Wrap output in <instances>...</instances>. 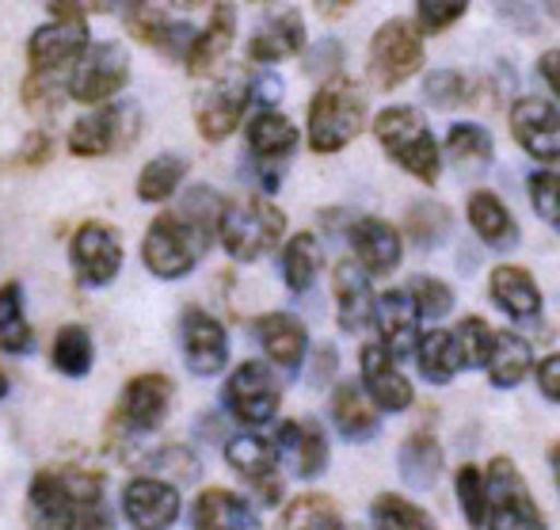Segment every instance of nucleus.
I'll use <instances>...</instances> for the list:
<instances>
[{
    "instance_id": "nucleus-4",
    "label": "nucleus",
    "mask_w": 560,
    "mask_h": 530,
    "mask_svg": "<svg viewBox=\"0 0 560 530\" xmlns=\"http://www.w3.org/2000/svg\"><path fill=\"white\" fill-rule=\"evenodd\" d=\"M50 12L54 20L43 23L27 43L31 77H69L73 81L77 66L92 50L89 20H84L81 4H50Z\"/></svg>"
},
{
    "instance_id": "nucleus-29",
    "label": "nucleus",
    "mask_w": 560,
    "mask_h": 530,
    "mask_svg": "<svg viewBox=\"0 0 560 530\" xmlns=\"http://www.w3.org/2000/svg\"><path fill=\"white\" fill-rule=\"evenodd\" d=\"M469 226H472V233L495 252H511L518 244V221L511 218V210L503 207V199L492 192L469 195Z\"/></svg>"
},
{
    "instance_id": "nucleus-51",
    "label": "nucleus",
    "mask_w": 560,
    "mask_h": 530,
    "mask_svg": "<svg viewBox=\"0 0 560 530\" xmlns=\"http://www.w3.org/2000/svg\"><path fill=\"white\" fill-rule=\"evenodd\" d=\"M252 100H256L264 111H275V104L282 100V81L271 73V69H264L259 77H252Z\"/></svg>"
},
{
    "instance_id": "nucleus-46",
    "label": "nucleus",
    "mask_w": 560,
    "mask_h": 530,
    "mask_svg": "<svg viewBox=\"0 0 560 530\" xmlns=\"http://www.w3.org/2000/svg\"><path fill=\"white\" fill-rule=\"evenodd\" d=\"M423 96L435 107H457V104H477V81H469L457 69H439L423 81Z\"/></svg>"
},
{
    "instance_id": "nucleus-56",
    "label": "nucleus",
    "mask_w": 560,
    "mask_h": 530,
    "mask_svg": "<svg viewBox=\"0 0 560 530\" xmlns=\"http://www.w3.org/2000/svg\"><path fill=\"white\" fill-rule=\"evenodd\" d=\"M320 8H325V15H339V12H347L351 4H320Z\"/></svg>"
},
{
    "instance_id": "nucleus-47",
    "label": "nucleus",
    "mask_w": 560,
    "mask_h": 530,
    "mask_svg": "<svg viewBox=\"0 0 560 530\" xmlns=\"http://www.w3.org/2000/svg\"><path fill=\"white\" fill-rule=\"evenodd\" d=\"M457 339V352H462V362L465 367H488L495 355V332L488 329L480 318H465L462 324H457L454 332Z\"/></svg>"
},
{
    "instance_id": "nucleus-10",
    "label": "nucleus",
    "mask_w": 560,
    "mask_h": 530,
    "mask_svg": "<svg viewBox=\"0 0 560 530\" xmlns=\"http://www.w3.org/2000/svg\"><path fill=\"white\" fill-rule=\"evenodd\" d=\"M176 401V382L168 375H138L122 385V398H118V435L122 439H141V435L156 431L168 420V408Z\"/></svg>"
},
{
    "instance_id": "nucleus-43",
    "label": "nucleus",
    "mask_w": 560,
    "mask_h": 530,
    "mask_svg": "<svg viewBox=\"0 0 560 530\" xmlns=\"http://www.w3.org/2000/svg\"><path fill=\"white\" fill-rule=\"evenodd\" d=\"M370 516H374V530H435L428 511L416 508V504L405 500V496H393V493L377 496Z\"/></svg>"
},
{
    "instance_id": "nucleus-12",
    "label": "nucleus",
    "mask_w": 560,
    "mask_h": 530,
    "mask_svg": "<svg viewBox=\"0 0 560 530\" xmlns=\"http://www.w3.org/2000/svg\"><path fill=\"white\" fill-rule=\"evenodd\" d=\"M130 81V54L122 43H96L69 81V96L77 104H115V96Z\"/></svg>"
},
{
    "instance_id": "nucleus-49",
    "label": "nucleus",
    "mask_w": 560,
    "mask_h": 530,
    "mask_svg": "<svg viewBox=\"0 0 560 530\" xmlns=\"http://www.w3.org/2000/svg\"><path fill=\"white\" fill-rule=\"evenodd\" d=\"M530 203L553 229H560V172L541 169L530 176Z\"/></svg>"
},
{
    "instance_id": "nucleus-37",
    "label": "nucleus",
    "mask_w": 560,
    "mask_h": 530,
    "mask_svg": "<svg viewBox=\"0 0 560 530\" xmlns=\"http://www.w3.org/2000/svg\"><path fill=\"white\" fill-rule=\"evenodd\" d=\"M31 347H35V336H31L27 313H23V287L4 283L0 287V352L27 355Z\"/></svg>"
},
{
    "instance_id": "nucleus-30",
    "label": "nucleus",
    "mask_w": 560,
    "mask_h": 530,
    "mask_svg": "<svg viewBox=\"0 0 560 530\" xmlns=\"http://www.w3.org/2000/svg\"><path fill=\"white\" fill-rule=\"evenodd\" d=\"M332 420H336L339 435H343L347 442L374 439L377 427H382L377 405L366 398V390H362V385H354V382L336 385V393H332Z\"/></svg>"
},
{
    "instance_id": "nucleus-40",
    "label": "nucleus",
    "mask_w": 560,
    "mask_h": 530,
    "mask_svg": "<svg viewBox=\"0 0 560 530\" xmlns=\"http://www.w3.org/2000/svg\"><path fill=\"white\" fill-rule=\"evenodd\" d=\"M187 180V161L176 153H161L141 169L138 176V199L141 203H164L179 192V184Z\"/></svg>"
},
{
    "instance_id": "nucleus-39",
    "label": "nucleus",
    "mask_w": 560,
    "mask_h": 530,
    "mask_svg": "<svg viewBox=\"0 0 560 530\" xmlns=\"http://www.w3.org/2000/svg\"><path fill=\"white\" fill-rule=\"evenodd\" d=\"M446 153L462 172H485L492 161V134L477 123H457L446 134Z\"/></svg>"
},
{
    "instance_id": "nucleus-38",
    "label": "nucleus",
    "mask_w": 560,
    "mask_h": 530,
    "mask_svg": "<svg viewBox=\"0 0 560 530\" xmlns=\"http://www.w3.org/2000/svg\"><path fill=\"white\" fill-rule=\"evenodd\" d=\"M275 530H347L343 527V516L328 496L320 493H310V496H298L282 508L279 523Z\"/></svg>"
},
{
    "instance_id": "nucleus-54",
    "label": "nucleus",
    "mask_w": 560,
    "mask_h": 530,
    "mask_svg": "<svg viewBox=\"0 0 560 530\" xmlns=\"http://www.w3.org/2000/svg\"><path fill=\"white\" fill-rule=\"evenodd\" d=\"M538 69H541V77H546V84L560 96V50H549V54H541V61H538Z\"/></svg>"
},
{
    "instance_id": "nucleus-27",
    "label": "nucleus",
    "mask_w": 560,
    "mask_h": 530,
    "mask_svg": "<svg viewBox=\"0 0 560 530\" xmlns=\"http://www.w3.org/2000/svg\"><path fill=\"white\" fill-rule=\"evenodd\" d=\"M492 302L515 321H538L541 318V290L526 267L500 264L492 272Z\"/></svg>"
},
{
    "instance_id": "nucleus-48",
    "label": "nucleus",
    "mask_w": 560,
    "mask_h": 530,
    "mask_svg": "<svg viewBox=\"0 0 560 530\" xmlns=\"http://www.w3.org/2000/svg\"><path fill=\"white\" fill-rule=\"evenodd\" d=\"M408 295H412L420 318L439 321V318H446V313L454 310V290H450L443 279H431V275H412V283H408Z\"/></svg>"
},
{
    "instance_id": "nucleus-34",
    "label": "nucleus",
    "mask_w": 560,
    "mask_h": 530,
    "mask_svg": "<svg viewBox=\"0 0 560 530\" xmlns=\"http://www.w3.org/2000/svg\"><path fill=\"white\" fill-rule=\"evenodd\" d=\"M530 367H534V347L511 329L495 332V355L488 362V382L500 385V390H515L530 375Z\"/></svg>"
},
{
    "instance_id": "nucleus-11",
    "label": "nucleus",
    "mask_w": 560,
    "mask_h": 530,
    "mask_svg": "<svg viewBox=\"0 0 560 530\" xmlns=\"http://www.w3.org/2000/svg\"><path fill=\"white\" fill-rule=\"evenodd\" d=\"M279 398H282L279 378H275V370L259 359L241 362V367L229 375V382L222 390L225 408L248 427L275 420V413H279Z\"/></svg>"
},
{
    "instance_id": "nucleus-14",
    "label": "nucleus",
    "mask_w": 560,
    "mask_h": 530,
    "mask_svg": "<svg viewBox=\"0 0 560 530\" xmlns=\"http://www.w3.org/2000/svg\"><path fill=\"white\" fill-rule=\"evenodd\" d=\"M69 264L81 287H107L122 272V241L104 221H84L69 241Z\"/></svg>"
},
{
    "instance_id": "nucleus-13",
    "label": "nucleus",
    "mask_w": 560,
    "mask_h": 530,
    "mask_svg": "<svg viewBox=\"0 0 560 530\" xmlns=\"http://www.w3.org/2000/svg\"><path fill=\"white\" fill-rule=\"evenodd\" d=\"M252 104V77L233 69L218 77L199 100H195V126L207 141H225L241 126L244 107Z\"/></svg>"
},
{
    "instance_id": "nucleus-36",
    "label": "nucleus",
    "mask_w": 560,
    "mask_h": 530,
    "mask_svg": "<svg viewBox=\"0 0 560 530\" xmlns=\"http://www.w3.org/2000/svg\"><path fill=\"white\" fill-rule=\"evenodd\" d=\"M416 362H420V375L428 378L431 385H446L450 378L457 375V367H462V352H457V339L454 332H428V336L420 339V347H416Z\"/></svg>"
},
{
    "instance_id": "nucleus-20",
    "label": "nucleus",
    "mask_w": 560,
    "mask_h": 530,
    "mask_svg": "<svg viewBox=\"0 0 560 530\" xmlns=\"http://www.w3.org/2000/svg\"><path fill=\"white\" fill-rule=\"evenodd\" d=\"M126 23H130V31L145 46H156V50H164L168 58H184V61L191 58L195 38H199V31H195L191 23L172 20V15L156 4H126Z\"/></svg>"
},
{
    "instance_id": "nucleus-35",
    "label": "nucleus",
    "mask_w": 560,
    "mask_h": 530,
    "mask_svg": "<svg viewBox=\"0 0 560 530\" xmlns=\"http://www.w3.org/2000/svg\"><path fill=\"white\" fill-rule=\"evenodd\" d=\"M92 359H96L92 332L84 329V324H61L58 336H54V347H50L54 370L66 378H84L92 370Z\"/></svg>"
},
{
    "instance_id": "nucleus-50",
    "label": "nucleus",
    "mask_w": 560,
    "mask_h": 530,
    "mask_svg": "<svg viewBox=\"0 0 560 530\" xmlns=\"http://www.w3.org/2000/svg\"><path fill=\"white\" fill-rule=\"evenodd\" d=\"M465 12H469L465 0H420V4H416V20H420V31H428V35L446 31L450 23H457Z\"/></svg>"
},
{
    "instance_id": "nucleus-15",
    "label": "nucleus",
    "mask_w": 560,
    "mask_h": 530,
    "mask_svg": "<svg viewBox=\"0 0 560 530\" xmlns=\"http://www.w3.org/2000/svg\"><path fill=\"white\" fill-rule=\"evenodd\" d=\"M225 462L236 477H244L259 493L264 504L282 500V477H279V447L264 435H233L225 442Z\"/></svg>"
},
{
    "instance_id": "nucleus-57",
    "label": "nucleus",
    "mask_w": 560,
    "mask_h": 530,
    "mask_svg": "<svg viewBox=\"0 0 560 530\" xmlns=\"http://www.w3.org/2000/svg\"><path fill=\"white\" fill-rule=\"evenodd\" d=\"M8 390H12V382H8V375H4V370H0V401L8 398Z\"/></svg>"
},
{
    "instance_id": "nucleus-6",
    "label": "nucleus",
    "mask_w": 560,
    "mask_h": 530,
    "mask_svg": "<svg viewBox=\"0 0 560 530\" xmlns=\"http://www.w3.org/2000/svg\"><path fill=\"white\" fill-rule=\"evenodd\" d=\"M362 126H366V100L359 84L347 77L320 84L310 104V146L317 153H339L347 141L359 138Z\"/></svg>"
},
{
    "instance_id": "nucleus-52",
    "label": "nucleus",
    "mask_w": 560,
    "mask_h": 530,
    "mask_svg": "<svg viewBox=\"0 0 560 530\" xmlns=\"http://www.w3.org/2000/svg\"><path fill=\"white\" fill-rule=\"evenodd\" d=\"M538 385H541V393H546L549 401H557V405H560V352L549 355V359H541Z\"/></svg>"
},
{
    "instance_id": "nucleus-8",
    "label": "nucleus",
    "mask_w": 560,
    "mask_h": 530,
    "mask_svg": "<svg viewBox=\"0 0 560 530\" xmlns=\"http://www.w3.org/2000/svg\"><path fill=\"white\" fill-rule=\"evenodd\" d=\"M141 130V107L133 100H115V104L96 107L92 115L77 118L69 130V153L73 157H107L118 149L133 146Z\"/></svg>"
},
{
    "instance_id": "nucleus-9",
    "label": "nucleus",
    "mask_w": 560,
    "mask_h": 530,
    "mask_svg": "<svg viewBox=\"0 0 560 530\" xmlns=\"http://www.w3.org/2000/svg\"><path fill=\"white\" fill-rule=\"evenodd\" d=\"M423 66V38L420 27L408 20H389L374 31L370 38V81L377 89H397L408 77H416V69Z\"/></svg>"
},
{
    "instance_id": "nucleus-18",
    "label": "nucleus",
    "mask_w": 560,
    "mask_h": 530,
    "mask_svg": "<svg viewBox=\"0 0 560 530\" xmlns=\"http://www.w3.org/2000/svg\"><path fill=\"white\" fill-rule=\"evenodd\" d=\"M511 134L538 161H560V111L541 96H523L511 107Z\"/></svg>"
},
{
    "instance_id": "nucleus-53",
    "label": "nucleus",
    "mask_w": 560,
    "mask_h": 530,
    "mask_svg": "<svg viewBox=\"0 0 560 530\" xmlns=\"http://www.w3.org/2000/svg\"><path fill=\"white\" fill-rule=\"evenodd\" d=\"M336 375V347H320L317 352V367H313V385H325Z\"/></svg>"
},
{
    "instance_id": "nucleus-1",
    "label": "nucleus",
    "mask_w": 560,
    "mask_h": 530,
    "mask_svg": "<svg viewBox=\"0 0 560 530\" xmlns=\"http://www.w3.org/2000/svg\"><path fill=\"white\" fill-rule=\"evenodd\" d=\"M104 477L92 470H43L27 488L31 530H81L84 519L104 508Z\"/></svg>"
},
{
    "instance_id": "nucleus-55",
    "label": "nucleus",
    "mask_w": 560,
    "mask_h": 530,
    "mask_svg": "<svg viewBox=\"0 0 560 530\" xmlns=\"http://www.w3.org/2000/svg\"><path fill=\"white\" fill-rule=\"evenodd\" d=\"M549 465H553V481H557V488H560V442L549 447Z\"/></svg>"
},
{
    "instance_id": "nucleus-28",
    "label": "nucleus",
    "mask_w": 560,
    "mask_h": 530,
    "mask_svg": "<svg viewBox=\"0 0 560 530\" xmlns=\"http://www.w3.org/2000/svg\"><path fill=\"white\" fill-rule=\"evenodd\" d=\"M195 530H259V519L244 496L229 488H207L191 511Z\"/></svg>"
},
{
    "instance_id": "nucleus-23",
    "label": "nucleus",
    "mask_w": 560,
    "mask_h": 530,
    "mask_svg": "<svg viewBox=\"0 0 560 530\" xmlns=\"http://www.w3.org/2000/svg\"><path fill=\"white\" fill-rule=\"evenodd\" d=\"M354 249V264L366 275H389L400 264V233L382 218H359L347 229Z\"/></svg>"
},
{
    "instance_id": "nucleus-21",
    "label": "nucleus",
    "mask_w": 560,
    "mask_h": 530,
    "mask_svg": "<svg viewBox=\"0 0 560 530\" xmlns=\"http://www.w3.org/2000/svg\"><path fill=\"white\" fill-rule=\"evenodd\" d=\"M275 447H279V458H287L294 477L313 481L325 473L328 439H325V427L317 420H287L275 431Z\"/></svg>"
},
{
    "instance_id": "nucleus-26",
    "label": "nucleus",
    "mask_w": 560,
    "mask_h": 530,
    "mask_svg": "<svg viewBox=\"0 0 560 530\" xmlns=\"http://www.w3.org/2000/svg\"><path fill=\"white\" fill-rule=\"evenodd\" d=\"M377 332H382V344L389 347L393 359L412 355L420 347V310H416L408 290H389L377 298Z\"/></svg>"
},
{
    "instance_id": "nucleus-41",
    "label": "nucleus",
    "mask_w": 560,
    "mask_h": 530,
    "mask_svg": "<svg viewBox=\"0 0 560 530\" xmlns=\"http://www.w3.org/2000/svg\"><path fill=\"white\" fill-rule=\"evenodd\" d=\"M320 272V244L313 233H298L287 241V249H282V275H287V287L290 290H310L313 279H317Z\"/></svg>"
},
{
    "instance_id": "nucleus-16",
    "label": "nucleus",
    "mask_w": 560,
    "mask_h": 530,
    "mask_svg": "<svg viewBox=\"0 0 560 530\" xmlns=\"http://www.w3.org/2000/svg\"><path fill=\"white\" fill-rule=\"evenodd\" d=\"M179 344H184V362L191 375L214 378L229 362V336L225 329L199 306H187L179 318Z\"/></svg>"
},
{
    "instance_id": "nucleus-5",
    "label": "nucleus",
    "mask_w": 560,
    "mask_h": 530,
    "mask_svg": "<svg viewBox=\"0 0 560 530\" xmlns=\"http://www.w3.org/2000/svg\"><path fill=\"white\" fill-rule=\"evenodd\" d=\"M282 233H287V214L275 207L271 199H264V195H241V199L225 203L218 241H222V249L233 260L252 264V260L279 249Z\"/></svg>"
},
{
    "instance_id": "nucleus-44",
    "label": "nucleus",
    "mask_w": 560,
    "mask_h": 530,
    "mask_svg": "<svg viewBox=\"0 0 560 530\" xmlns=\"http://www.w3.org/2000/svg\"><path fill=\"white\" fill-rule=\"evenodd\" d=\"M405 233H408V241H416L420 249H435L450 233V210L443 203H416L405 218Z\"/></svg>"
},
{
    "instance_id": "nucleus-7",
    "label": "nucleus",
    "mask_w": 560,
    "mask_h": 530,
    "mask_svg": "<svg viewBox=\"0 0 560 530\" xmlns=\"http://www.w3.org/2000/svg\"><path fill=\"white\" fill-rule=\"evenodd\" d=\"M488 530H546V516L511 458L488 462Z\"/></svg>"
},
{
    "instance_id": "nucleus-45",
    "label": "nucleus",
    "mask_w": 560,
    "mask_h": 530,
    "mask_svg": "<svg viewBox=\"0 0 560 530\" xmlns=\"http://www.w3.org/2000/svg\"><path fill=\"white\" fill-rule=\"evenodd\" d=\"M133 462H141V465H149V477H161V481H168V477H176V481H195L199 477V458L191 454L187 447H156V450H141Z\"/></svg>"
},
{
    "instance_id": "nucleus-19",
    "label": "nucleus",
    "mask_w": 560,
    "mask_h": 530,
    "mask_svg": "<svg viewBox=\"0 0 560 530\" xmlns=\"http://www.w3.org/2000/svg\"><path fill=\"white\" fill-rule=\"evenodd\" d=\"M362 362V390L385 413H405L412 405V382L397 370V359L389 355L385 344H366L359 355Z\"/></svg>"
},
{
    "instance_id": "nucleus-24",
    "label": "nucleus",
    "mask_w": 560,
    "mask_h": 530,
    "mask_svg": "<svg viewBox=\"0 0 560 530\" xmlns=\"http://www.w3.org/2000/svg\"><path fill=\"white\" fill-rule=\"evenodd\" d=\"M336 279V302H339V329L362 332L377 321V298L370 287V275L354 260H343L332 272Z\"/></svg>"
},
{
    "instance_id": "nucleus-42",
    "label": "nucleus",
    "mask_w": 560,
    "mask_h": 530,
    "mask_svg": "<svg viewBox=\"0 0 560 530\" xmlns=\"http://www.w3.org/2000/svg\"><path fill=\"white\" fill-rule=\"evenodd\" d=\"M454 488H457V504H462L465 523L472 530L488 527V477L480 473V465H472V462L457 465Z\"/></svg>"
},
{
    "instance_id": "nucleus-17",
    "label": "nucleus",
    "mask_w": 560,
    "mask_h": 530,
    "mask_svg": "<svg viewBox=\"0 0 560 530\" xmlns=\"http://www.w3.org/2000/svg\"><path fill=\"white\" fill-rule=\"evenodd\" d=\"M122 516L133 530H168L179 519V488L161 477H133L122 488Z\"/></svg>"
},
{
    "instance_id": "nucleus-25",
    "label": "nucleus",
    "mask_w": 560,
    "mask_h": 530,
    "mask_svg": "<svg viewBox=\"0 0 560 530\" xmlns=\"http://www.w3.org/2000/svg\"><path fill=\"white\" fill-rule=\"evenodd\" d=\"M302 46H305L302 12L282 8V12L267 15L256 27V35H252V43H248V58L259 61V66H275V61H287V58H294V54H302Z\"/></svg>"
},
{
    "instance_id": "nucleus-33",
    "label": "nucleus",
    "mask_w": 560,
    "mask_h": 530,
    "mask_svg": "<svg viewBox=\"0 0 560 530\" xmlns=\"http://www.w3.org/2000/svg\"><path fill=\"white\" fill-rule=\"evenodd\" d=\"M400 462V477L408 481L412 488H431L443 473V450H439L435 435L428 431H412L397 450Z\"/></svg>"
},
{
    "instance_id": "nucleus-31",
    "label": "nucleus",
    "mask_w": 560,
    "mask_h": 530,
    "mask_svg": "<svg viewBox=\"0 0 560 530\" xmlns=\"http://www.w3.org/2000/svg\"><path fill=\"white\" fill-rule=\"evenodd\" d=\"M233 38H236V12L229 4H218L210 23L199 31V38H195V50H191V58H187V73L191 77L218 73V66L225 61Z\"/></svg>"
},
{
    "instance_id": "nucleus-32",
    "label": "nucleus",
    "mask_w": 560,
    "mask_h": 530,
    "mask_svg": "<svg viewBox=\"0 0 560 530\" xmlns=\"http://www.w3.org/2000/svg\"><path fill=\"white\" fill-rule=\"evenodd\" d=\"M298 149V130L279 111H259L248 123V153L256 164H287Z\"/></svg>"
},
{
    "instance_id": "nucleus-3",
    "label": "nucleus",
    "mask_w": 560,
    "mask_h": 530,
    "mask_svg": "<svg viewBox=\"0 0 560 530\" xmlns=\"http://www.w3.org/2000/svg\"><path fill=\"white\" fill-rule=\"evenodd\" d=\"M374 134H377V141H382V149L400 169L412 172L420 184H435L439 172H443V157H439L435 134H431L423 111H416V107L377 111Z\"/></svg>"
},
{
    "instance_id": "nucleus-2",
    "label": "nucleus",
    "mask_w": 560,
    "mask_h": 530,
    "mask_svg": "<svg viewBox=\"0 0 560 530\" xmlns=\"http://www.w3.org/2000/svg\"><path fill=\"white\" fill-rule=\"evenodd\" d=\"M218 241V229H210L207 221L191 218V214H161L149 226L145 241H141V260L156 279H184L195 272V264L202 260V252Z\"/></svg>"
},
{
    "instance_id": "nucleus-22",
    "label": "nucleus",
    "mask_w": 560,
    "mask_h": 530,
    "mask_svg": "<svg viewBox=\"0 0 560 530\" xmlns=\"http://www.w3.org/2000/svg\"><path fill=\"white\" fill-rule=\"evenodd\" d=\"M252 332H256L259 347H264L267 359L279 370L294 375L302 367L305 352H310V332H305V324L294 313H264V318L252 324Z\"/></svg>"
}]
</instances>
